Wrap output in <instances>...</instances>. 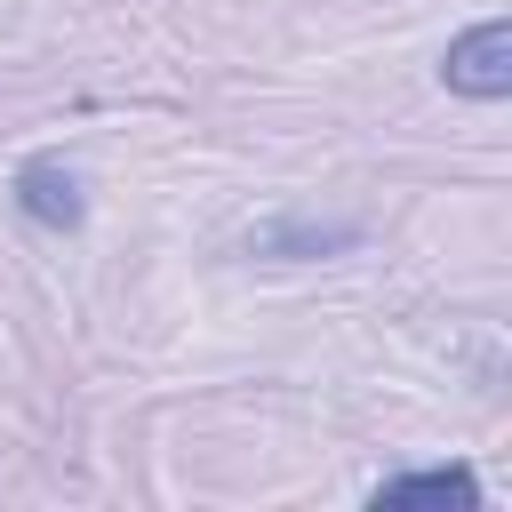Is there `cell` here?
<instances>
[{"instance_id":"cell-1","label":"cell","mask_w":512,"mask_h":512,"mask_svg":"<svg viewBox=\"0 0 512 512\" xmlns=\"http://www.w3.org/2000/svg\"><path fill=\"white\" fill-rule=\"evenodd\" d=\"M440 88L464 96V104H504L512 96V24L480 16L472 32H456L448 56H440Z\"/></svg>"},{"instance_id":"cell-4","label":"cell","mask_w":512,"mask_h":512,"mask_svg":"<svg viewBox=\"0 0 512 512\" xmlns=\"http://www.w3.org/2000/svg\"><path fill=\"white\" fill-rule=\"evenodd\" d=\"M328 248H360V224L288 216V224H264V232H256V256H328Z\"/></svg>"},{"instance_id":"cell-3","label":"cell","mask_w":512,"mask_h":512,"mask_svg":"<svg viewBox=\"0 0 512 512\" xmlns=\"http://www.w3.org/2000/svg\"><path fill=\"white\" fill-rule=\"evenodd\" d=\"M368 504H376V512H416V504H432V512H480V472H472V464L392 472V480H376Z\"/></svg>"},{"instance_id":"cell-2","label":"cell","mask_w":512,"mask_h":512,"mask_svg":"<svg viewBox=\"0 0 512 512\" xmlns=\"http://www.w3.org/2000/svg\"><path fill=\"white\" fill-rule=\"evenodd\" d=\"M8 192H16V216L40 224V232H80V224H88V192H80V176H72L56 152H32Z\"/></svg>"}]
</instances>
